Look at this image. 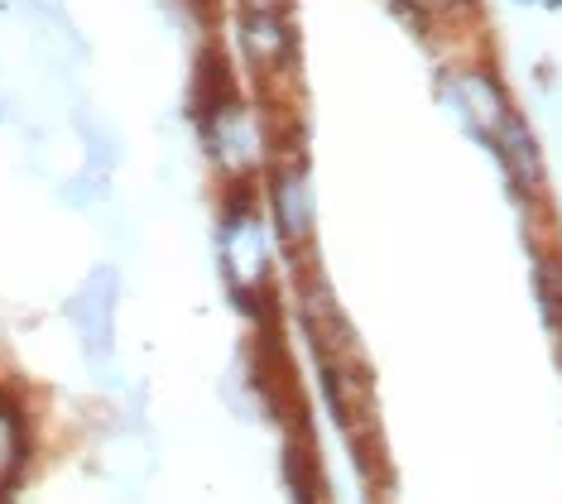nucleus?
<instances>
[{
	"label": "nucleus",
	"mask_w": 562,
	"mask_h": 504,
	"mask_svg": "<svg viewBox=\"0 0 562 504\" xmlns=\"http://www.w3.org/2000/svg\"><path fill=\"white\" fill-rule=\"evenodd\" d=\"M236 10H293V0H232Z\"/></svg>",
	"instance_id": "12"
},
{
	"label": "nucleus",
	"mask_w": 562,
	"mask_h": 504,
	"mask_svg": "<svg viewBox=\"0 0 562 504\" xmlns=\"http://www.w3.org/2000/svg\"><path fill=\"white\" fill-rule=\"evenodd\" d=\"M236 58L255 82V101H274L299 77V24L293 10H236Z\"/></svg>",
	"instance_id": "4"
},
{
	"label": "nucleus",
	"mask_w": 562,
	"mask_h": 504,
	"mask_svg": "<svg viewBox=\"0 0 562 504\" xmlns=\"http://www.w3.org/2000/svg\"><path fill=\"white\" fill-rule=\"evenodd\" d=\"M40 451V433H34V408L15 384L0 380V504L24 485Z\"/></svg>",
	"instance_id": "7"
},
{
	"label": "nucleus",
	"mask_w": 562,
	"mask_h": 504,
	"mask_svg": "<svg viewBox=\"0 0 562 504\" xmlns=\"http://www.w3.org/2000/svg\"><path fill=\"white\" fill-rule=\"evenodd\" d=\"M72 125H78V135H82V164L87 168H97V173H116V164H121V139H116V131H111L101 115H92V111H72Z\"/></svg>",
	"instance_id": "10"
},
{
	"label": "nucleus",
	"mask_w": 562,
	"mask_h": 504,
	"mask_svg": "<svg viewBox=\"0 0 562 504\" xmlns=\"http://www.w3.org/2000/svg\"><path fill=\"white\" fill-rule=\"evenodd\" d=\"M432 92H438L442 111L462 125V135L485 154H491L501 125L515 115V97L491 58H442L432 68Z\"/></svg>",
	"instance_id": "3"
},
{
	"label": "nucleus",
	"mask_w": 562,
	"mask_h": 504,
	"mask_svg": "<svg viewBox=\"0 0 562 504\" xmlns=\"http://www.w3.org/2000/svg\"><path fill=\"white\" fill-rule=\"evenodd\" d=\"M390 5L400 10L428 44L432 38H452V34L471 30L481 15V0H390Z\"/></svg>",
	"instance_id": "9"
},
{
	"label": "nucleus",
	"mask_w": 562,
	"mask_h": 504,
	"mask_svg": "<svg viewBox=\"0 0 562 504\" xmlns=\"http://www.w3.org/2000/svg\"><path fill=\"white\" fill-rule=\"evenodd\" d=\"M216 275L232 307L250 332L284 327V289H279V240L260 202V178L216 183V222H212Z\"/></svg>",
	"instance_id": "1"
},
{
	"label": "nucleus",
	"mask_w": 562,
	"mask_h": 504,
	"mask_svg": "<svg viewBox=\"0 0 562 504\" xmlns=\"http://www.w3.org/2000/svg\"><path fill=\"white\" fill-rule=\"evenodd\" d=\"M519 5H548V10H558L562 0H519Z\"/></svg>",
	"instance_id": "13"
},
{
	"label": "nucleus",
	"mask_w": 562,
	"mask_h": 504,
	"mask_svg": "<svg viewBox=\"0 0 562 504\" xmlns=\"http://www.w3.org/2000/svg\"><path fill=\"white\" fill-rule=\"evenodd\" d=\"M293 111H265L255 97L236 92L216 101L202 115H193V131L202 145V159L212 168V183H246L260 178L274 159V121Z\"/></svg>",
	"instance_id": "2"
},
{
	"label": "nucleus",
	"mask_w": 562,
	"mask_h": 504,
	"mask_svg": "<svg viewBox=\"0 0 562 504\" xmlns=\"http://www.w3.org/2000/svg\"><path fill=\"white\" fill-rule=\"evenodd\" d=\"M236 92H246V87H240L236 63L222 54V44H212L207 38V44L198 48V58H193V77H188V121L202 115L207 107H216V101L236 97Z\"/></svg>",
	"instance_id": "8"
},
{
	"label": "nucleus",
	"mask_w": 562,
	"mask_h": 504,
	"mask_svg": "<svg viewBox=\"0 0 562 504\" xmlns=\"http://www.w3.org/2000/svg\"><path fill=\"white\" fill-rule=\"evenodd\" d=\"M58 198L68 202V206H78V212H97V206L111 198V178L82 164V168H78V173H72V178H63Z\"/></svg>",
	"instance_id": "11"
},
{
	"label": "nucleus",
	"mask_w": 562,
	"mask_h": 504,
	"mask_svg": "<svg viewBox=\"0 0 562 504\" xmlns=\"http://www.w3.org/2000/svg\"><path fill=\"white\" fill-rule=\"evenodd\" d=\"M260 202L270 216V231L279 240V250L289 255V265L313 260L317 245V188H313V168L308 154H289L274 159L260 173Z\"/></svg>",
	"instance_id": "5"
},
{
	"label": "nucleus",
	"mask_w": 562,
	"mask_h": 504,
	"mask_svg": "<svg viewBox=\"0 0 562 504\" xmlns=\"http://www.w3.org/2000/svg\"><path fill=\"white\" fill-rule=\"evenodd\" d=\"M121 269L111 260H101L87 269V279L68 293L63 317H68L72 336H78V351L92 370H111L116 360V313H121Z\"/></svg>",
	"instance_id": "6"
}]
</instances>
